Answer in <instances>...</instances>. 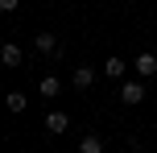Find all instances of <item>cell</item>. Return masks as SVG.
I'll return each instance as SVG.
<instances>
[{
    "label": "cell",
    "instance_id": "6da1fadb",
    "mask_svg": "<svg viewBox=\"0 0 157 153\" xmlns=\"http://www.w3.org/2000/svg\"><path fill=\"white\" fill-rule=\"evenodd\" d=\"M120 99H124V104H141L145 99V83L141 79H124L120 83Z\"/></svg>",
    "mask_w": 157,
    "mask_h": 153
},
{
    "label": "cell",
    "instance_id": "7a4b0ae2",
    "mask_svg": "<svg viewBox=\"0 0 157 153\" xmlns=\"http://www.w3.org/2000/svg\"><path fill=\"white\" fill-rule=\"evenodd\" d=\"M132 71L141 75V79H153V75H157V54H149V50L136 54V58H132Z\"/></svg>",
    "mask_w": 157,
    "mask_h": 153
},
{
    "label": "cell",
    "instance_id": "3957f363",
    "mask_svg": "<svg viewBox=\"0 0 157 153\" xmlns=\"http://www.w3.org/2000/svg\"><path fill=\"white\" fill-rule=\"evenodd\" d=\"M0 62H4L8 71H13V66H21V62H25L21 46H13V41H4V46H0Z\"/></svg>",
    "mask_w": 157,
    "mask_h": 153
},
{
    "label": "cell",
    "instance_id": "277c9868",
    "mask_svg": "<svg viewBox=\"0 0 157 153\" xmlns=\"http://www.w3.org/2000/svg\"><path fill=\"white\" fill-rule=\"evenodd\" d=\"M71 83L78 91H87V87H95V66H75V75H71Z\"/></svg>",
    "mask_w": 157,
    "mask_h": 153
},
{
    "label": "cell",
    "instance_id": "5b68a950",
    "mask_svg": "<svg viewBox=\"0 0 157 153\" xmlns=\"http://www.w3.org/2000/svg\"><path fill=\"white\" fill-rule=\"evenodd\" d=\"M33 46H37L41 54H62V46H58L54 33H37V37H33Z\"/></svg>",
    "mask_w": 157,
    "mask_h": 153
},
{
    "label": "cell",
    "instance_id": "8992f818",
    "mask_svg": "<svg viewBox=\"0 0 157 153\" xmlns=\"http://www.w3.org/2000/svg\"><path fill=\"white\" fill-rule=\"evenodd\" d=\"M124 71H128V66H124V58H116V54L103 62V75H108V79H124Z\"/></svg>",
    "mask_w": 157,
    "mask_h": 153
},
{
    "label": "cell",
    "instance_id": "52a82bcc",
    "mask_svg": "<svg viewBox=\"0 0 157 153\" xmlns=\"http://www.w3.org/2000/svg\"><path fill=\"white\" fill-rule=\"evenodd\" d=\"M66 124H71L66 112H50V116H46V128H50V132H66Z\"/></svg>",
    "mask_w": 157,
    "mask_h": 153
},
{
    "label": "cell",
    "instance_id": "ba28073f",
    "mask_svg": "<svg viewBox=\"0 0 157 153\" xmlns=\"http://www.w3.org/2000/svg\"><path fill=\"white\" fill-rule=\"evenodd\" d=\"M58 87H62V83H58L54 75H46V79L37 83V91H41V95H46V99H54V95H58Z\"/></svg>",
    "mask_w": 157,
    "mask_h": 153
},
{
    "label": "cell",
    "instance_id": "9c48e42d",
    "mask_svg": "<svg viewBox=\"0 0 157 153\" xmlns=\"http://www.w3.org/2000/svg\"><path fill=\"white\" fill-rule=\"evenodd\" d=\"M78 153H103V141L91 132V137H83V141H78Z\"/></svg>",
    "mask_w": 157,
    "mask_h": 153
},
{
    "label": "cell",
    "instance_id": "30bf717a",
    "mask_svg": "<svg viewBox=\"0 0 157 153\" xmlns=\"http://www.w3.org/2000/svg\"><path fill=\"white\" fill-rule=\"evenodd\" d=\"M4 104H8V112H25V91H8Z\"/></svg>",
    "mask_w": 157,
    "mask_h": 153
},
{
    "label": "cell",
    "instance_id": "8fae6325",
    "mask_svg": "<svg viewBox=\"0 0 157 153\" xmlns=\"http://www.w3.org/2000/svg\"><path fill=\"white\" fill-rule=\"evenodd\" d=\"M17 4H21V0H0V13H13Z\"/></svg>",
    "mask_w": 157,
    "mask_h": 153
}]
</instances>
